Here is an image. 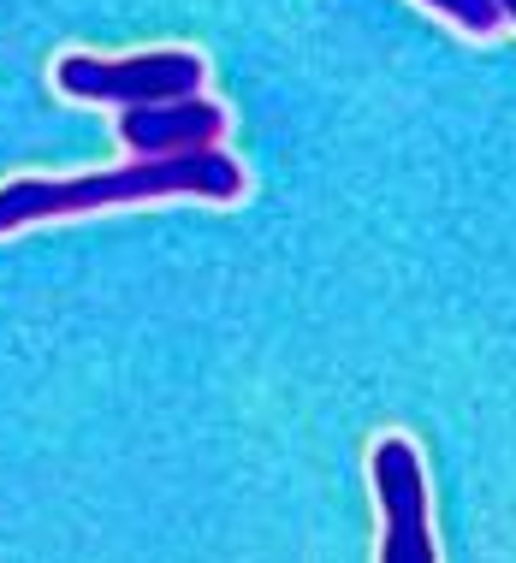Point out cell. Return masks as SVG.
Listing matches in <instances>:
<instances>
[{"label":"cell","instance_id":"1","mask_svg":"<svg viewBox=\"0 0 516 563\" xmlns=\"http://www.w3.org/2000/svg\"><path fill=\"white\" fill-rule=\"evenodd\" d=\"M166 196L232 202V196H244V166L226 148H196V155H161V161L131 155L113 173H84V178H12V185H0V232H19V225L36 220L101 214V208H131V202H166Z\"/></svg>","mask_w":516,"mask_h":563},{"label":"cell","instance_id":"2","mask_svg":"<svg viewBox=\"0 0 516 563\" xmlns=\"http://www.w3.org/2000/svg\"><path fill=\"white\" fill-rule=\"evenodd\" d=\"M202 54L190 48H155V54H66L54 66V84L66 101H96V108H155V101H185L202 96Z\"/></svg>","mask_w":516,"mask_h":563},{"label":"cell","instance_id":"3","mask_svg":"<svg viewBox=\"0 0 516 563\" xmlns=\"http://www.w3.org/2000/svg\"><path fill=\"white\" fill-rule=\"evenodd\" d=\"M374 505H381V563H439L428 534V475L404 433H386L369 456Z\"/></svg>","mask_w":516,"mask_h":563},{"label":"cell","instance_id":"4","mask_svg":"<svg viewBox=\"0 0 516 563\" xmlns=\"http://www.w3.org/2000/svg\"><path fill=\"white\" fill-rule=\"evenodd\" d=\"M226 136V108L202 96L185 101H155V108H125L119 113V143L143 161L161 155H196V148H220Z\"/></svg>","mask_w":516,"mask_h":563},{"label":"cell","instance_id":"5","mask_svg":"<svg viewBox=\"0 0 516 563\" xmlns=\"http://www.w3.org/2000/svg\"><path fill=\"white\" fill-rule=\"evenodd\" d=\"M421 7H433L439 19H451L458 30H469V36H493V30L505 24V7H498V0H421Z\"/></svg>","mask_w":516,"mask_h":563},{"label":"cell","instance_id":"6","mask_svg":"<svg viewBox=\"0 0 516 563\" xmlns=\"http://www.w3.org/2000/svg\"><path fill=\"white\" fill-rule=\"evenodd\" d=\"M498 7H505V19H510V24H516V0H498Z\"/></svg>","mask_w":516,"mask_h":563}]
</instances>
